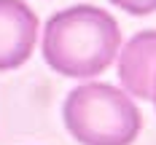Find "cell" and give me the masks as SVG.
I'll return each instance as SVG.
<instances>
[{
    "label": "cell",
    "instance_id": "obj_1",
    "mask_svg": "<svg viewBox=\"0 0 156 145\" xmlns=\"http://www.w3.org/2000/svg\"><path fill=\"white\" fill-rule=\"evenodd\" d=\"M121 51L116 19L97 5H73L54 14L43 30V59L67 78H92Z\"/></svg>",
    "mask_w": 156,
    "mask_h": 145
},
{
    "label": "cell",
    "instance_id": "obj_2",
    "mask_svg": "<svg viewBox=\"0 0 156 145\" xmlns=\"http://www.w3.org/2000/svg\"><path fill=\"white\" fill-rule=\"evenodd\" d=\"M67 132L81 145H132L143 118L132 97L110 83H83L62 105Z\"/></svg>",
    "mask_w": 156,
    "mask_h": 145
},
{
    "label": "cell",
    "instance_id": "obj_3",
    "mask_svg": "<svg viewBox=\"0 0 156 145\" xmlns=\"http://www.w3.org/2000/svg\"><path fill=\"white\" fill-rule=\"evenodd\" d=\"M38 40V16L24 0H0V73L30 59Z\"/></svg>",
    "mask_w": 156,
    "mask_h": 145
},
{
    "label": "cell",
    "instance_id": "obj_4",
    "mask_svg": "<svg viewBox=\"0 0 156 145\" xmlns=\"http://www.w3.org/2000/svg\"><path fill=\"white\" fill-rule=\"evenodd\" d=\"M119 78L126 94L151 99L156 78V30H143L137 32L119 57Z\"/></svg>",
    "mask_w": 156,
    "mask_h": 145
},
{
    "label": "cell",
    "instance_id": "obj_5",
    "mask_svg": "<svg viewBox=\"0 0 156 145\" xmlns=\"http://www.w3.org/2000/svg\"><path fill=\"white\" fill-rule=\"evenodd\" d=\"M113 5L124 8L126 14H135V16H143V14H154L156 11V0H110Z\"/></svg>",
    "mask_w": 156,
    "mask_h": 145
},
{
    "label": "cell",
    "instance_id": "obj_6",
    "mask_svg": "<svg viewBox=\"0 0 156 145\" xmlns=\"http://www.w3.org/2000/svg\"><path fill=\"white\" fill-rule=\"evenodd\" d=\"M151 99L156 102V78H154V89H151Z\"/></svg>",
    "mask_w": 156,
    "mask_h": 145
}]
</instances>
